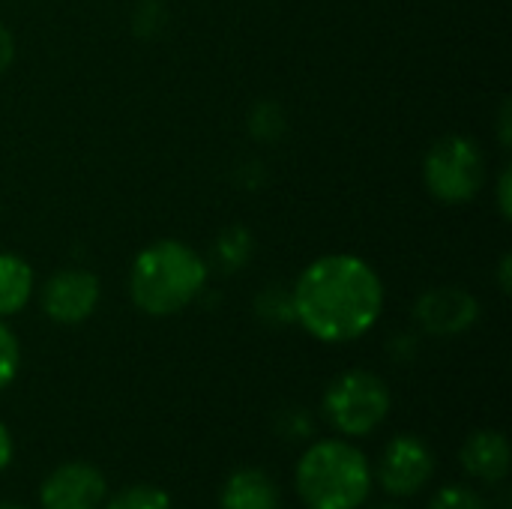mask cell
<instances>
[{
    "mask_svg": "<svg viewBox=\"0 0 512 509\" xmlns=\"http://www.w3.org/2000/svg\"><path fill=\"white\" fill-rule=\"evenodd\" d=\"M12 456H15V444H12V432L0 423V471H6L9 468V462H12Z\"/></svg>",
    "mask_w": 512,
    "mask_h": 509,
    "instance_id": "17",
    "label": "cell"
},
{
    "mask_svg": "<svg viewBox=\"0 0 512 509\" xmlns=\"http://www.w3.org/2000/svg\"><path fill=\"white\" fill-rule=\"evenodd\" d=\"M498 198H501V213L504 219L510 216V168L501 174V189H498Z\"/></svg>",
    "mask_w": 512,
    "mask_h": 509,
    "instance_id": "18",
    "label": "cell"
},
{
    "mask_svg": "<svg viewBox=\"0 0 512 509\" xmlns=\"http://www.w3.org/2000/svg\"><path fill=\"white\" fill-rule=\"evenodd\" d=\"M108 483L90 462H66L54 468L39 486L42 509H102Z\"/></svg>",
    "mask_w": 512,
    "mask_h": 509,
    "instance_id": "7",
    "label": "cell"
},
{
    "mask_svg": "<svg viewBox=\"0 0 512 509\" xmlns=\"http://www.w3.org/2000/svg\"><path fill=\"white\" fill-rule=\"evenodd\" d=\"M294 486L306 509H360L372 492V468L348 441H318L300 456Z\"/></svg>",
    "mask_w": 512,
    "mask_h": 509,
    "instance_id": "3",
    "label": "cell"
},
{
    "mask_svg": "<svg viewBox=\"0 0 512 509\" xmlns=\"http://www.w3.org/2000/svg\"><path fill=\"white\" fill-rule=\"evenodd\" d=\"M204 258L180 240H156L141 249L129 270L132 303L153 318L183 312L204 288Z\"/></svg>",
    "mask_w": 512,
    "mask_h": 509,
    "instance_id": "2",
    "label": "cell"
},
{
    "mask_svg": "<svg viewBox=\"0 0 512 509\" xmlns=\"http://www.w3.org/2000/svg\"><path fill=\"white\" fill-rule=\"evenodd\" d=\"M435 474V456L429 444L417 435H396L378 462L381 489L393 498L417 495Z\"/></svg>",
    "mask_w": 512,
    "mask_h": 509,
    "instance_id": "6",
    "label": "cell"
},
{
    "mask_svg": "<svg viewBox=\"0 0 512 509\" xmlns=\"http://www.w3.org/2000/svg\"><path fill=\"white\" fill-rule=\"evenodd\" d=\"M12 60H15V39H12L9 27L0 21V75L12 66Z\"/></svg>",
    "mask_w": 512,
    "mask_h": 509,
    "instance_id": "16",
    "label": "cell"
},
{
    "mask_svg": "<svg viewBox=\"0 0 512 509\" xmlns=\"http://www.w3.org/2000/svg\"><path fill=\"white\" fill-rule=\"evenodd\" d=\"M291 306L309 336L330 345L354 342L378 324L384 285L363 258L324 255L300 273Z\"/></svg>",
    "mask_w": 512,
    "mask_h": 509,
    "instance_id": "1",
    "label": "cell"
},
{
    "mask_svg": "<svg viewBox=\"0 0 512 509\" xmlns=\"http://www.w3.org/2000/svg\"><path fill=\"white\" fill-rule=\"evenodd\" d=\"M393 408L384 378L366 369L342 372L324 393V417L345 438H363L375 432Z\"/></svg>",
    "mask_w": 512,
    "mask_h": 509,
    "instance_id": "4",
    "label": "cell"
},
{
    "mask_svg": "<svg viewBox=\"0 0 512 509\" xmlns=\"http://www.w3.org/2000/svg\"><path fill=\"white\" fill-rule=\"evenodd\" d=\"M459 462L471 477L495 486V483L507 480V474H510V444L501 432H492V429L474 432L462 444Z\"/></svg>",
    "mask_w": 512,
    "mask_h": 509,
    "instance_id": "10",
    "label": "cell"
},
{
    "mask_svg": "<svg viewBox=\"0 0 512 509\" xmlns=\"http://www.w3.org/2000/svg\"><path fill=\"white\" fill-rule=\"evenodd\" d=\"M378 509H405V507H399V504H381Z\"/></svg>",
    "mask_w": 512,
    "mask_h": 509,
    "instance_id": "20",
    "label": "cell"
},
{
    "mask_svg": "<svg viewBox=\"0 0 512 509\" xmlns=\"http://www.w3.org/2000/svg\"><path fill=\"white\" fill-rule=\"evenodd\" d=\"M429 509H489V504H486V498L477 489L453 483V486H444L429 501Z\"/></svg>",
    "mask_w": 512,
    "mask_h": 509,
    "instance_id": "14",
    "label": "cell"
},
{
    "mask_svg": "<svg viewBox=\"0 0 512 509\" xmlns=\"http://www.w3.org/2000/svg\"><path fill=\"white\" fill-rule=\"evenodd\" d=\"M33 297V267L12 252H0V318L21 312Z\"/></svg>",
    "mask_w": 512,
    "mask_h": 509,
    "instance_id": "12",
    "label": "cell"
},
{
    "mask_svg": "<svg viewBox=\"0 0 512 509\" xmlns=\"http://www.w3.org/2000/svg\"><path fill=\"white\" fill-rule=\"evenodd\" d=\"M18 366H21V348H18V339L15 333L3 324L0 318V390H6L15 375H18Z\"/></svg>",
    "mask_w": 512,
    "mask_h": 509,
    "instance_id": "15",
    "label": "cell"
},
{
    "mask_svg": "<svg viewBox=\"0 0 512 509\" xmlns=\"http://www.w3.org/2000/svg\"><path fill=\"white\" fill-rule=\"evenodd\" d=\"M0 509H24V507H18V504H3V501H0Z\"/></svg>",
    "mask_w": 512,
    "mask_h": 509,
    "instance_id": "19",
    "label": "cell"
},
{
    "mask_svg": "<svg viewBox=\"0 0 512 509\" xmlns=\"http://www.w3.org/2000/svg\"><path fill=\"white\" fill-rule=\"evenodd\" d=\"M99 303V279L87 270H60L42 288V312L54 324H81Z\"/></svg>",
    "mask_w": 512,
    "mask_h": 509,
    "instance_id": "8",
    "label": "cell"
},
{
    "mask_svg": "<svg viewBox=\"0 0 512 509\" xmlns=\"http://www.w3.org/2000/svg\"><path fill=\"white\" fill-rule=\"evenodd\" d=\"M222 509H282L279 486L261 468H240L222 486Z\"/></svg>",
    "mask_w": 512,
    "mask_h": 509,
    "instance_id": "11",
    "label": "cell"
},
{
    "mask_svg": "<svg viewBox=\"0 0 512 509\" xmlns=\"http://www.w3.org/2000/svg\"><path fill=\"white\" fill-rule=\"evenodd\" d=\"M105 509H171V495L159 486L138 483L111 495Z\"/></svg>",
    "mask_w": 512,
    "mask_h": 509,
    "instance_id": "13",
    "label": "cell"
},
{
    "mask_svg": "<svg viewBox=\"0 0 512 509\" xmlns=\"http://www.w3.org/2000/svg\"><path fill=\"white\" fill-rule=\"evenodd\" d=\"M429 192L444 204L471 201L486 183V156L468 135H447L435 141L423 162Z\"/></svg>",
    "mask_w": 512,
    "mask_h": 509,
    "instance_id": "5",
    "label": "cell"
},
{
    "mask_svg": "<svg viewBox=\"0 0 512 509\" xmlns=\"http://www.w3.org/2000/svg\"><path fill=\"white\" fill-rule=\"evenodd\" d=\"M414 315L420 327L432 336H459L474 327L480 303L465 288H429L417 300Z\"/></svg>",
    "mask_w": 512,
    "mask_h": 509,
    "instance_id": "9",
    "label": "cell"
}]
</instances>
